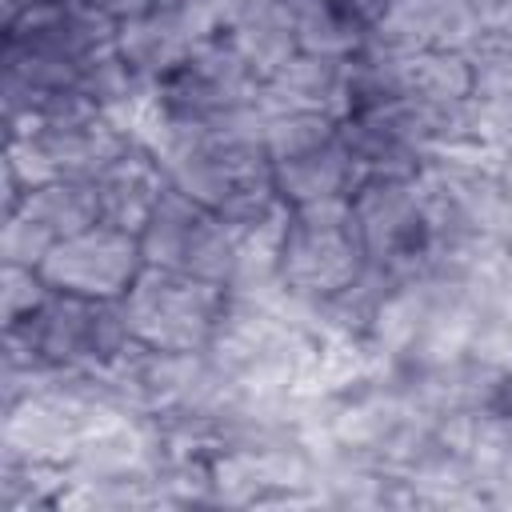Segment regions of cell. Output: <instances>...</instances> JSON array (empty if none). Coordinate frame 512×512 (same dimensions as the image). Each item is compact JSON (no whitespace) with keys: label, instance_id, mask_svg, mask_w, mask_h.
I'll list each match as a JSON object with an SVG mask.
<instances>
[{"label":"cell","instance_id":"cell-1","mask_svg":"<svg viewBox=\"0 0 512 512\" xmlns=\"http://www.w3.org/2000/svg\"><path fill=\"white\" fill-rule=\"evenodd\" d=\"M116 32V20L80 0H40L8 12L0 52L4 116L48 100H92L136 124L144 96L116 52Z\"/></svg>","mask_w":512,"mask_h":512},{"label":"cell","instance_id":"cell-2","mask_svg":"<svg viewBox=\"0 0 512 512\" xmlns=\"http://www.w3.org/2000/svg\"><path fill=\"white\" fill-rule=\"evenodd\" d=\"M4 208L40 180H96L140 132L120 112L92 100H48L4 116Z\"/></svg>","mask_w":512,"mask_h":512},{"label":"cell","instance_id":"cell-3","mask_svg":"<svg viewBox=\"0 0 512 512\" xmlns=\"http://www.w3.org/2000/svg\"><path fill=\"white\" fill-rule=\"evenodd\" d=\"M132 340L120 300L52 288L24 320L4 324L0 372H100Z\"/></svg>","mask_w":512,"mask_h":512},{"label":"cell","instance_id":"cell-4","mask_svg":"<svg viewBox=\"0 0 512 512\" xmlns=\"http://www.w3.org/2000/svg\"><path fill=\"white\" fill-rule=\"evenodd\" d=\"M256 116H264L260 76L220 36H212L148 88L136 112V128L144 140L164 128H208Z\"/></svg>","mask_w":512,"mask_h":512},{"label":"cell","instance_id":"cell-5","mask_svg":"<svg viewBox=\"0 0 512 512\" xmlns=\"http://www.w3.org/2000/svg\"><path fill=\"white\" fill-rule=\"evenodd\" d=\"M348 200L368 268L392 280H420L448 264V236L420 176H368Z\"/></svg>","mask_w":512,"mask_h":512},{"label":"cell","instance_id":"cell-6","mask_svg":"<svg viewBox=\"0 0 512 512\" xmlns=\"http://www.w3.org/2000/svg\"><path fill=\"white\" fill-rule=\"evenodd\" d=\"M364 268H368V252L348 196L292 204L272 264V288L284 300L300 308L320 304L340 288H348L352 280H360Z\"/></svg>","mask_w":512,"mask_h":512},{"label":"cell","instance_id":"cell-7","mask_svg":"<svg viewBox=\"0 0 512 512\" xmlns=\"http://www.w3.org/2000/svg\"><path fill=\"white\" fill-rule=\"evenodd\" d=\"M264 152L272 184L288 204L352 196V188L360 184L340 120L264 108Z\"/></svg>","mask_w":512,"mask_h":512},{"label":"cell","instance_id":"cell-8","mask_svg":"<svg viewBox=\"0 0 512 512\" xmlns=\"http://www.w3.org/2000/svg\"><path fill=\"white\" fill-rule=\"evenodd\" d=\"M140 248H144V264L152 268L184 272L224 288H236L244 280V252L236 228L216 208L192 200L176 184L164 188L156 212L140 228Z\"/></svg>","mask_w":512,"mask_h":512},{"label":"cell","instance_id":"cell-9","mask_svg":"<svg viewBox=\"0 0 512 512\" xmlns=\"http://www.w3.org/2000/svg\"><path fill=\"white\" fill-rule=\"evenodd\" d=\"M228 292L232 288L224 284L144 264L136 284L124 292L120 308L132 340L164 352H208Z\"/></svg>","mask_w":512,"mask_h":512},{"label":"cell","instance_id":"cell-10","mask_svg":"<svg viewBox=\"0 0 512 512\" xmlns=\"http://www.w3.org/2000/svg\"><path fill=\"white\" fill-rule=\"evenodd\" d=\"M216 16V0H156L148 12L120 24L116 52L140 96H148L156 80H164L180 60H188L204 40L216 36Z\"/></svg>","mask_w":512,"mask_h":512},{"label":"cell","instance_id":"cell-11","mask_svg":"<svg viewBox=\"0 0 512 512\" xmlns=\"http://www.w3.org/2000/svg\"><path fill=\"white\" fill-rule=\"evenodd\" d=\"M96 188L92 180H40L24 188V196L4 208L0 220V260L8 264H32L40 260L80 228L96 224Z\"/></svg>","mask_w":512,"mask_h":512},{"label":"cell","instance_id":"cell-12","mask_svg":"<svg viewBox=\"0 0 512 512\" xmlns=\"http://www.w3.org/2000/svg\"><path fill=\"white\" fill-rule=\"evenodd\" d=\"M144 272V248L140 236L116 224H88L76 236L60 240L44 260L40 276L76 296H96V300H124V292L136 284Z\"/></svg>","mask_w":512,"mask_h":512},{"label":"cell","instance_id":"cell-13","mask_svg":"<svg viewBox=\"0 0 512 512\" xmlns=\"http://www.w3.org/2000/svg\"><path fill=\"white\" fill-rule=\"evenodd\" d=\"M472 72L464 52H364L360 56V96L400 100L424 112H452L468 100Z\"/></svg>","mask_w":512,"mask_h":512},{"label":"cell","instance_id":"cell-14","mask_svg":"<svg viewBox=\"0 0 512 512\" xmlns=\"http://www.w3.org/2000/svg\"><path fill=\"white\" fill-rule=\"evenodd\" d=\"M480 36L472 0H392L372 20L368 52H464Z\"/></svg>","mask_w":512,"mask_h":512},{"label":"cell","instance_id":"cell-15","mask_svg":"<svg viewBox=\"0 0 512 512\" xmlns=\"http://www.w3.org/2000/svg\"><path fill=\"white\" fill-rule=\"evenodd\" d=\"M360 96V56H312L296 52L280 72L264 80L268 112H308L344 120Z\"/></svg>","mask_w":512,"mask_h":512},{"label":"cell","instance_id":"cell-16","mask_svg":"<svg viewBox=\"0 0 512 512\" xmlns=\"http://www.w3.org/2000/svg\"><path fill=\"white\" fill-rule=\"evenodd\" d=\"M216 36L260 76V84L300 52L288 0H220Z\"/></svg>","mask_w":512,"mask_h":512},{"label":"cell","instance_id":"cell-17","mask_svg":"<svg viewBox=\"0 0 512 512\" xmlns=\"http://www.w3.org/2000/svg\"><path fill=\"white\" fill-rule=\"evenodd\" d=\"M92 188H96L100 220L140 236V228L148 224V216L156 212V204H160V196L168 188V172H164L160 156L140 140L116 164H108L92 180Z\"/></svg>","mask_w":512,"mask_h":512},{"label":"cell","instance_id":"cell-18","mask_svg":"<svg viewBox=\"0 0 512 512\" xmlns=\"http://www.w3.org/2000/svg\"><path fill=\"white\" fill-rule=\"evenodd\" d=\"M296 48L312 56H364L372 40V16L360 0H288Z\"/></svg>","mask_w":512,"mask_h":512},{"label":"cell","instance_id":"cell-19","mask_svg":"<svg viewBox=\"0 0 512 512\" xmlns=\"http://www.w3.org/2000/svg\"><path fill=\"white\" fill-rule=\"evenodd\" d=\"M68 492V468L0 452V512L60 508Z\"/></svg>","mask_w":512,"mask_h":512},{"label":"cell","instance_id":"cell-20","mask_svg":"<svg viewBox=\"0 0 512 512\" xmlns=\"http://www.w3.org/2000/svg\"><path fill=\"white\" fill-rule=\"evenodd\" d=\"M468 432L476 456H512V364L480 384L468 408Z\"/></svg>","mask_w":512,"mask_h":512},{"label":"cell","instance_id":"cell-21","mask_svg":"<svg viewBox=\"0 0 512 512\" xmlns=\"http://www.w3.org/2000/svg\"><path fill=\"white\" fill-rule=\"evenodd\" d=\"M48 292H52V284L40 276V268L0 260V320L4 324L24 320L32 308L44 304Z\"/></svg>","mask_w":512,"mask_h":512},{"label":"cell","instance_id":"cell-22","mask_svg":"<svg viewBox=\"0 0 512 512\" xmlns=\"http://www.w3.org/2000/svg\"><path fill=\"white\" fill-rule=\"evenodd\" d=\"M488 36H512V0H472Z\"/></svg>","mask_w":512,"mask_h":512},{"label":"cell","instance_id":"cell-23","mask_svg":"<svg viewBox=\"0 0 512 512\" xmlns=\"http://www.w3.org/2000/svg\"><path fill=\"white\" fill-rule=\"evenodd\" d=\"M80 4H88V8L104 12L108 20L124 24V20H132V16H140V12H148L156 0H80Z\"/></svg>","mask_w":512,"mask_h":512},{"label":"cell","instance_id":"cell-24","mask_svg":"<svg viewBox=\"0 0 512 512\" xmlns=\"http://www.w3.org/2000/svg\"><path fill=\"white\" fill-rule=\"evenodd\" d=\"M4 4V16L8 12H16V8H28V4H40V0H0Z\"/></svg>","mask_w":512,"mask_h":512},{"label":"cell","instance_id":"cell-25","mask_svg":"<svg viewBox=\"0 0 512 512\" xmlns=\"http://www.w3.org/2000/svg\"><path fill=\"white\" fill-rule=\"evenodd\" d=\"M216 4H220V0H216Z\"/></svg>","mask_w":512,"mask_h":512}]
</instances>
